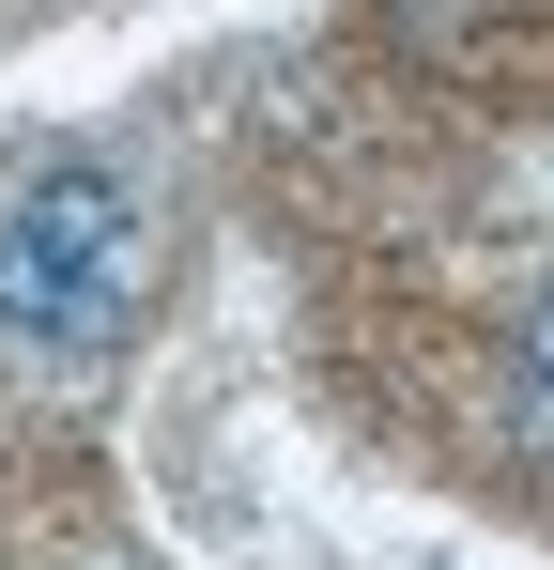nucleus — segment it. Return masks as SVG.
<instances>
[{
    "mask_svg": "<svg viewBox=\"0 0 554 570\" xmlns=\"http://www.w3.org/2000/svg\"><path fill=\"white\" fill-rule=\"evenodd\" d=\"M508 416H524V432H554V278L508 308Z\"/></svg>",
    "mask_w": 554,
    "mask_h": 570,
    "instance_id": "f03ea898",
    "label": "nucleus"
},
{
    "mask_svg": "<svg viewBox=\"0 0 554 570\" xmlns=\"http://www.w3.org/2000/svg\"><path fill=\"white\" fill-rule=\"evenodd\" d=\"M92 570H155V556H92Z\"/></svg>",
    "mask_w": 554,
    "mask_h": 570,
    "instance_id": "7ed1b4c3",
    "label": "nucleus"
},
{
    "mask_svg": "<svg viewBox=\"0 0 554 570\" xmlns=\"http://www.w3.org/2000/svg\"><path fill=\"white\" fill-rule=\"evenodd\" d=\"M170 293V200L123 139H47L0 170V355L16 371H123Z\"/></svg>",
    "mask_w": 554,
    "mask_h": 570,
    "instance_id": "f257e3e1",
    "label": "nucleus"
}]
</instances>
